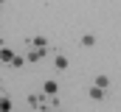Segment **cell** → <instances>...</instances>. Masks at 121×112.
<instances>
[{"instance_id":"11","label":"cell","mask_w":121,"mask_h":112,"mask_svg":"<svg viewBox=\"0 0 121 112\" xmlns=\"http://www.w3.org/2000/svg\"><path fill=\"white\" fill-rule=\"evenodd\" d=\"M82 45H85V48H93V45H96V34H85V36H82Z\"/></svg>"},{"instance_id":"12","label":"cell","mask_w":121,"mask_h":112,"mask_svg":"<svg viewBox=\"0 0 121 112\" xmlns=\"http://www.w3.org/2000/svg\"><path fill=\"white\" fill-rule=\"evenodd\" d=\"M0 6H3V0H0Z\"/></svg>"},{"instance_id":"8","label":"cell","mask_w":121,"mask_h":112,"mask_svg":"<svg viewBox=\"0 0 121 112\" xmlns=\"http://www.w3.org/2000/svg\"><path fill=\"white\" fill-rule=\"evenodd\" d=\"M0 112H11V95H0Z\"/></svg>"},{"instance_id":"9","label":"cell","mask_w":121,"mask_h":112,"mask_svg":"<svg viewBox=\"0 0 121 112\" xmlns=\"http://www.w3.org/2000/svg\"><path fill=\"white\" fill-rule=\"evenodd\" d=\"M93 84H96V87H101V90H107V87H110V76H96Z\"/></svg>"},{"instance_id":"13","label":"cell","mask_w":121,"mask_h":112,"mask_svg":"<svg viewBox=\"0 0 121 112\" xmlns=\"http://www.w3.org/2000/svg\"><path fill=\"white\" fill-rule=\"evenodd\" d=\"M11 112H14V109H11Z\"/></svg>"},{"instance_id":"4","label":"cell","mask_w":121,"mask_h":112,"mask_svg":"<svg viewBox=\"0 0 121 112\" xmlns=\"http://www.w3.org/2000/svg\"><path fill=\"white\" fill-rule=\"evenodd\" d=\"M87 95H90V101H104V98H107V95H104V90H101V87H96V84L87 90Z\"/></svg>"},{"instance_id":"2","label":"cell","mask_w":121,"mask_h":112,"mask_svg":"<svg viewBox=\"0 0 121 112\" xmlns=\"http://www.w3.org/2000/svg\"><path fill=\"white\" fill-rule=\"evenodd\" d=\"M42 92H45V95H51V98H54V95H56V92H59V81H56V79H48V81L42 84Z\"/></svg>"},{"instance_id":"5","label":"cell","mask_w":121,"mask_h":112,"mask_svg":"<svg viewBox=\"0 0 121 112\" xmlns=\"http://www.w3.org/2000/svg\"><path fill=\"white\" fill-rule=\"evenodd\" d=\"M14 51H11V48H9V45H3V48H0V62H3V64H9V62H11V59H14Z\"/></svg>"},{"instance_id":"6","label":"cell","mask_w":121,"mask_h":112,"mask_svg":"<svg viewBox=\"0 0 121 112\" xmlns=\"http://www.w3.org/2000/svg\"><path fill=\"white\" fill-rule=\"evenodd\" d=\"M28 42H31V45H34V48H45V51H48V39H45L42 34H34V36H31Z\"/></svg>"},{"instance_id":"7","label":"cell","mask_w":121,"mask_h":112,"mask_svg":"<svg viewBox=\"0 0 121 112\" xmlns=\"http://www.w3.org/2000/svg\"><path fill=\"white\" fill-rule=\"evenodd\" d=\"M54 64H56V70H68V64H70V62H68V56L56 53V56H54Z\"/></svg>"},{"instance_id":"3","label":"cell","mask_w":121,"mask_h":112,"mask_svg":"<svg viewBox=\"0 0 121 112\" xmlns=\"http://www.w3.org/2000/svg\"><path fill=\"white\" fill-rule=\"evenodd\" d=\"M45 53H48L45 48H31V51H28V56H26V62H31V64H34V62H39Z\"/></svg>"},{"instance_id":"10","label":"cell","mask_w":121,"mask_h":112,"mask_svg":"<svg viewBox=\"0 0 121 112\" xmlns=\"http://www.w3.org/2000/svg\"><path fill=\"white\" fill-rule=\"evenodd\" d=\"M9 64H11V67H14V70H20V67H26V64H28V62H26V56H14V59H11V62H9Z\"/></svg>"},{"instance_id":"1","label":"cell","mask_w":121,"mask_h":112,"mask_svg":"<svg viewBox=\"0 0 121 112\" xmlns=\"http://www.w3.org/2000/svg\"><path fill=\"white\" fill-rule=\"evenodd\" d=\"M59 101H56V95L51 98V95H45V92H28V107L31 109H54Z\"/></svg>"}]
</instances>
